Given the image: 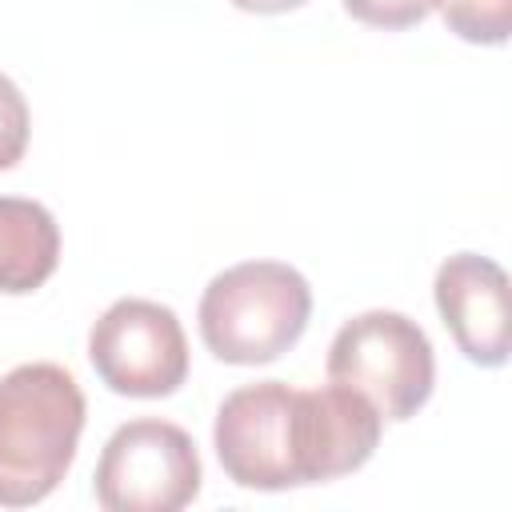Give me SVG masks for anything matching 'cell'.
<instances>
[{"mask_svg":"<svg viewBox=\"0 0 512 512\" xmlns=\"http://www.w3.org/2000/svg\"><path fill=\"white\" fill-rule=\"evenodd\" d=\"M436 312L456 348L480 368L508 364V276L492 256L456 252L432 280Z\"/></svg>","mask_w":512,"mask_h":512,"instance_id":"7","label":"cell"},{"mask_svg":"<svg viewBox=\"0 0 512 512\" xmlns=\"http://www.w3.org/2000/svg\"><path fill=\"white\" fill-rule=\"evenodd\" d=\"M384 416L352 388L324 384L304 392V476L324 484L364 468L380 444Z\"/></svg>","mask_w":512,"mask_h":512,"instance_id":"8","label":"cell"},{"mask_svg":"<svg viewBox=\"0 0 512 512\" xmlns=\"http://www.w3.org/2000/svg\"><path fill=\"white\" fill-rule=\"evenodd\" d=\"M88 360L116 396L160 400L188 380V336L168 304L124 296L92 324Z\"/></svg>","mask_w":512,"mask_h":512,"instance_id":"6","label":"cell"},{"mask_svg":"<svg viewBox=\"0 0 512 512\" xmlns=\"http://www.w3.org/2000/svg\"><path fill=\"white\" fill-rule=\"evenodd\" d=\"M60 264V228L40 200L0 196V292H36Z\"/></svg>","mask_w":512,"mask_h":512,"instance_id":"9","label":"cell"},{"mask_svg":"<svg viewBox=\"0 0 512 512\" xmlns=\"http://www.w3.org/2000/svg\"><path fill=\"white\" fill-rule=\"evenodd\" d=\"M200 452L192 436L156 416L120 424L96 460V504L108 512H180L200 496Z\"/></svg>","mask_w":512,"mask_h":512,"instance_id":"5","label":"cell"},{"mask_svg":"<svg viewBox=\"0 0 512 512\" xmlns=\"http://www.w3.org/2000/svg\"><path fill=\"white\" fill-rule=\"evenodd\" d=\"M28 132H32L28 100H24V92L0 72V172L16 168V164L24 160Z\"/></svg>","mask_w":512,"mask_h":512,"instance_id":"11","label":"cell"},{"mask_svg":"<svg viewBox=\"0 0 512 512\" xmlns=\"http://www.w3.org/2000/svg\"><path fill=\"white\" fill-rule=\"evenodd\" d=\"M312 288L280 260H244L216 272L200 296V340L224 364H272L308 328Z\"/></svg>","mask_w":512,"mask_h":512,"instance_id":"2","label":"cell"},{"mask_svg":"<svg viewBox=\"0 0 512 512\" xmlns=\"http://www.w3.org/2000/svg\"><path fill=\"white\" fill-rule=\"evenodd\" d=\"M232 8H240V12H256V16H276V12H292V8H300L304 0H228Z\"/></svg>","mask_w":512,"mask_h":512,"instance_id":"13","label":"cell"},{"mask_svg":"<svg viewBox=\"0 0 512 512\" xmlns=\"http://www.w3.org/2000/svg\"><path fill=\"white\" fill-rule=\"evenodd\" d=\"M212 448L232 484L284 492L304 484V404L284 380H256L216 408Z\"/></svg>","mask_w":512,"mask_h":512,"instance_id":"4","label":"cell"},{"mask_svg":"<svg viewBox=\"0 0 512 512\" xmlns=\"http://www.w3.org/2000/svg\"><path fill=\"white\" fill-rule=\"evenodd\" d=\"M448 32L468 44H504L512 32V0H436Z\"/></svg>","mask_w":512,"mask_h":512,"instance_id":"10","label":"cell"},{"mask_svg":"<svg viewBox=\"0 0 512 512\" xmlns=\"http://www.w3.org/2000/svg\"><path fill=\"white\" fill-rule=\"evenodd\" d=\"M328 380L360 392L384 420L416 416L436 388V352L416 320L372 308L340 324L328 348Z\"/></svg>","mask_w":512,"mask_h":512,"instance_id":"3","label":"cell"},{"mask_svg":"<svg viewBox=\"0 0 512 512\" xmlns=\"http://www.w3.org/2000/svg\"><path fill=\"white\" fill-rule=\"evenodd\" d=\"M84 412V392L60 364L32 360L0 376V508H32L60 488Z\"/></svg>","mask_w":512,"mask_h":512,"instance_id":"1","label":"cell"},{"mask_svg":"<svg viewBox=\"0 0 512 512\" xmlns=\"http://www.w3.org/2000/svg\"><path fill=\"white\" fill-rule=\"evenodd\" d=\"M436 8V0H344V12L368 28H384V32H400L420 24L428 12Z\"/></svg>","mask_w":512,"mask_h":512,"instance_id":"12","label":"cell"}]
</instances>
